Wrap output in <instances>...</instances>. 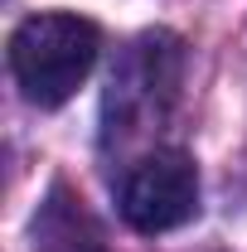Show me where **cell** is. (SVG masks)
I'll use <instances>...</instances> for the list:
<instances>
[{"mask_svg":"<svg viewBox=\"0 0 247 252\" xmlns=\"http://www.w3.org/2000/svg\"><path fill=\"white\" fill-rule=\"evenodd\" d=\"M102 49V30L83 15H68V10H44L20 20L10 34V73H15V88L25 93L30 107L54 112L68 97L88 83Z\"/></svg>","mask_w":247,"mask_h":252,"instance_id":"6da1fadb","label":"cell"},{"mask_svg":"<svg viewBox=\"0 0 247 252\" xmlns=\"http://www.w3.org/2000/svg\"><path fill=\"white\" fill-rule=\"evenodd\" d=\"M117 204L136 233H175L199 214V170L185 151H151L126 170Z\"/></svg>","mask_w":247,"mask_h":252,"instance_id":"7a4b0ae2","label":"cell"},{"mask_svg":"<svg viewBox=\"0 0 247 252\" xmlns=\"http://www.w3.org/2000/svg\"><path fill=\"white\" fill-rule=\"evenodd\" d=\"M180 39L175 34H146V39H136L131 44V59L126 68L112 78V112H117V122L126 131H136V122H146V117H160L170 102H175V88H180ZM112 122V126H117Z\"/></svg>","mask_w":247,"mask_h":252,"instance_id":"3957f363","label":"cell"},{"mask_svg":"<svg viewBox=\"0 0 247 252\" xmlns=\"http://www.w3.org/2000/svg\"><path fill=\"white\" fill-rule=\"evenodd\" d=\"M34 252H107L83 199H73L63 185L49 194V204L34 219Z\"/></svg>","mask_w":247,"mask_h":252,"instance_id":"277c9868","label":"cell"}]
</instances>
